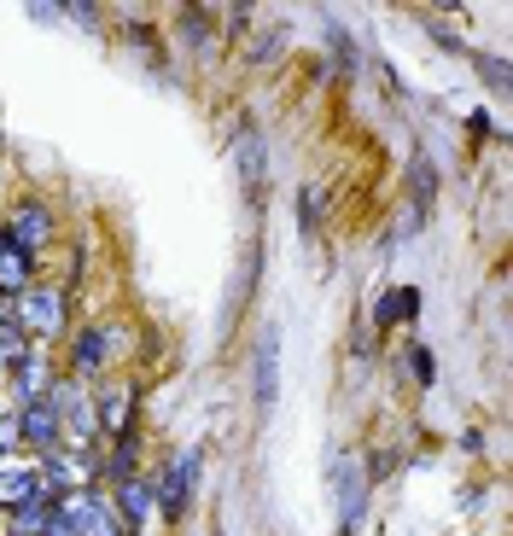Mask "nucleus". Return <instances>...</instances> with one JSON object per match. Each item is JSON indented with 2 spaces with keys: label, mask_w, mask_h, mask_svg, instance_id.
Segmentation results:
<instances>
[{
  "label": "nucleus",
  "mask_w": 513,
  "mask_h": 536,
  "mask_svg": "<svg viewBox=\"0 0 513 536\" xmlns=\"http://www.w3.org/2000/svg\"><path fill=\"white\" fill-rule=\"evenodd\" d=\"M193 478H199V449H193V455H175L170 472H164V490H152V502L164 507V519H181V507H187V490H193Z\"/></svg>",
  "instance_id": "obj_1"
},
{
  "label": "nucleus",
  "mask_w": 513,
  "mask_h": 536,
  "mask_svg": "<svg viewBox=\"0 0 513 536\" xmlns=\"http://www.w3.org/2000/svg\"><path fill=\"white\" fill-rule=\"evenodd\" d=\"M18 437H30L41 449H53L59 443V402L53 397H35L24 414H18Z\"/></svg>",
  "instance_id": "obj_2"
},
{
  "label": "nucleus",
  "mask_w": 513,
  "mask_h": 536,
  "mask_svg": "<svg viewBox=\"0 0 513 536\" xmlns=\"http://www.w3.org/2000/svg\"><path fill=\"white\" fill-rule=\"evenodd\" d=\"M234 169H240V181H245V193L257 199L263 193V134L245 123L240 140H234Z\"/></svg>",
  "instance_id": "obj_3"
},
{
  "label": "nucleus",
  "mask_w": 513,
  "mask_h": 536,
  "mask_svg": "<svg viewBox=\"0 0 513 536\" xmlns=\"http://www.w3.org/2000/svg\"><path fill=\"white\" fill-rule=\"evenodd\" d=\"M274 391H280V344L274 333L257 338V408H274Z\"/></svg>",
  "instance_id": "obj_4"
},
{
  "label": "nucleus",
  "mask_w": 513,
  "mask_h": 536,
  "mask_svg": "<svg viewBox=\"0 0 513 536\" xmlns=\"http://www.w3.org/2000/svg\"><path fill=\"white\" fill-rule=\"evenodd\" d=\"M59 321H65V298L59 292H24V327L59 333Z\"/></svg>",
  "instance_id": "obj_5"
},
{
  "label": "nucleus",
  "mask_w": 513,
  "mask_h": 536,
  "mask_svg": "<svg viewBox=\"0 0 513 536\" xmlns=\"http://www.w3.org/2000/svg\"><path fill=\"white\" fill-rule=\"evenodd\" d=\"M41 496V472L30 467H0V507H24Z\"/></svg>",
  "instance_id": "obj_6"
},
{
  "label": "nucleus",
  "mask_w": 513,
  "mask_h": 536,
  "mask_svg": "<svg viewBox=\"0 0 513 536\" xmlns=\"http://www.w3.org/2000/svg\"><path fill=\"white\" fill-rule=\"evenodd\" d=\"M47 234H53L47 210H41V204H24V210H18V228H12V245H18V251L30 257L35 245H47Z\"/></svg>",
  "instance_id": "obj_7"
},
{
  "label": "nucleus",
  "mask_w": 513,
  "mask_h": 536,
  "mask_svg": "<svg viewBox=\"0 0 513 536\" xmlns=\"http://www.w3.org/2000/svg\"><path fill=\"white\" fill-rule=\"evenodd\" d=\"M129 402H135L129 385H100V432H123L129 426Z\"/></svg>",
  "instance_id": "obj_8"
},
{
  "label": "nucleus",
  "mask_w": 513,
  "mask_h": 536,
  "mask_svg": "<svg viewBox=\"0 0 513 536\" xmlns=\"http://www.w3.org/2000/svg\"><path fill=\"white\" fill-rule=\"evenodd\" d=\"M333 490H339L344 525H356V513H362V472H356V461H339V472H333Z\"/></svg>",
  "instance_id": "obj_9"
},
{
  "label": "nucleus",
  "mask_w": 513,
  "mask_h": 536,
  "mask_svg": "<svg viewBox=\"0 0 513 536\" xmlns=\"http://www.w3.org/2000/svg\"><path fill=\"white\" fill-rule=\"evenodd\" d=\"M146 513H152V484L146 478H123V519L146 525Z\"/></svg>",
  "instance_id": "obj_10"
},
{
  "label": "nucleus",
  "mask_w": 513,
  "mask_h": 536,
  "mask_svg": "<svg viewBox=\"0 0 513 536\" xmlns=\"http://www.w3.org/2000/svg\"><path fill=\"white\" fill-rule=\"evenodd\" d=\"M30 280V257L12 245V234L0 239V286H24Z\"/></svg>",
  "instance_id": "obj_11"
},
{
  "label": "nucleus",
  "mask_w": 513,
  "mask_h": 536,
  "mask_svg": "<svg viewBox=\"0 0 513 536\" xmlns=\"http://www.w3.org/2000/svg\"><path fill=\"white\" fill-rule=\"evenodd\" d=\"M0 362H6V368L24 362V321H18V315H0Z\"/></svg>",
  "instance_id": "obj_12"
},
{
  "label": "nucleus",
  "mask_w": 513,
  "mask_h": 536,
  "mask_svg": "<svg viewBox=\"0 0 513 536\" xmlns=\"http://www.w3.org/2000/svg\"><path fill=\"white\" fill-rule=\"evenodd\" d=\"M414 303H420V298H414L409 286H397L391 298L379 303V321H409V315H414Z\"/></svg>",
  "instance_id": "obj_13"
},
{
  "label": "nucleus",
  "mask_w": 513,
  "mask_h": 536,
  "mask_svg": "<svg viewBox=\"0 0 513 536\" xmlns=\"http://www.w3.org/2000/svg\"><path fill=\"white\" fill-rule=\"evenodd\" d=\"M105 350H111V344H105V333H82V344H76V362H82V368H100Z\"/></svg>",
  "instance_id": "obj_14"
},
{
  "label": "nucleus",
  "mask_w": 513,
  "mask_h": 536,
  "mask_svg": "<svg viewBox=\"0 0 513 536\" xmlns=\"http://www.w3.org/2000/svg\"><path fill=\"white\" fill-rule=\"evenodd\" d=\"M41 531H47V507L24 502V507H18V536H41Z\"/></svg>",
  "instance_id": "obj_15"
},
{
  "label": "nucleus",
  "mask_w": 513,
  "mask_h": 536,
  "mask_svg": "<svg viewBox=\"0 0 513 536\" xmlns=\"http://www.w3.org/2000/svg\"><path fill=\"white\" fill-rule=\"evenodd\" d=\"M18 443V420H0V449H12Z\"/></svg>",
  "instance_id": "obj_16"
}]
</instances>
